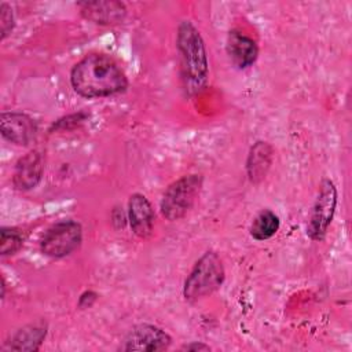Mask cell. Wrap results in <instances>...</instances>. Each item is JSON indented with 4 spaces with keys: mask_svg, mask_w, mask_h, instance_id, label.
<instances>
[{
    "mask_svg": "<svg viewBox=\"0 0 352 352\" xmlns=\"http://www.w3.org/2000/svg\"><path fill=\"white\" fill-rule=\"evenodd\" d=\"M47 336V324L43 320L30 323L19 329L10 341V348L14 351H37L40 349Z\"/></svg>",
    "mask_w": 352,
    "mask_h": 352,
    "instance_id": "13",
    "label": "cell"
},
{
    "mask_svg": "<svg viewBox=\"0 0 352 352\" xmlns=\"http://www.w3.org/2000/svg\"><path fill=\"white\" fill-rule=\"evenodd\" d=\"M96 297H98V294H96L95 292H92V290H87V292H84V293L80 296L78 305H80L81 308H89V307L95 302Z\"/></svg>",
    "mask_w": 352,
    "mask_h": 352,
    "instance_id": "18",
    "label": "cell"
},
{
    "mask_svg": "<svg viewBox=\"0 0 352 352\" xmlns=\"http://www.w3.org/2000/svg\"><path fill=\"white\" fill-rule=\"evenodd\" d=\"M82 241L81 224L74 220H63L52 224L43 235L40 242L41 252L54 258L72 254Z\"/></svg>",
    "mask_w": 352,
    "mask_h": 352,
    "instance_id": "5",
    "label": "cell"
},
{
    "mask_svg": "<svg viewBox=\"0 0 352 352\" xmlns=\"http://www.w3.org/2000/svg\"><path fill=\"white\" fill-rule=\"evenodd\" d=\"M1 135L18 146L29 144L37 135V125L32 117L19 111H4L0 116Z\"/></svg>",
    "mask_w": 352,
    "mask_h": 352,
    "instance_id": "8",
    "label": "cell"
},
{
    "mask_svg": "<svg viewBox=\"0 0 352 352\" xmlns=\"http://www.w3.org/2000/svg\"><path fill=\"white\" fill-rule=\"evenodd\" d=\"M182 351H209L210 346L204 344V342H198V341H191L188 344H184L182 348Z\"/></svg>",
    "mask_w": 352,
    "mask_h": 352,
    "instance_id": "19",
    "label": "cell"
},
{
    "mask_svg": "<svg viewBox=\"0 0 352 352\" xmlns=\"http://www.w3.org/2000/svg\"><path fill=\"white\" fill-rule=\"evenodd\" d=\"M170 342L172 338L165 330L154 324L142 323L129 330L120 349L128 352H155L168 349Z\"/></svg>",
    "mask_w": 352,
    "mask_h": 352,
    "instance_id": "7",
    "label": "cell"
},
{
    "mask_svg": "<svg viewBox=\"0 0 352 352\" xmlns=\"http://www.w3.org/2000/svg\"><path fill=\"white\" fill-rule=\"evenodd\" d=\"M0 28H1V40H4L14 28V14L11 7L7 3L0 4Z\"/></svg>",
    "mask_w": 352,
    "mask_h": 352,
    "instance_id": "17",
    "label": "cell"
},
{
    "mask_svg": "<svg viewBox=\"0 0 352 352\" xmlns=\"http://www.w3.org/2000/svg\"><path fill=\"white\" fill-rule=\"evenodd\" d=\"M337 188L333 180L323 179L316 199L312 205L309 221L307 226V235L312 241H320L327 232L329 226L333 221L337 208Z\"/></svg>",
    "mask_w": 352,
    "mask_h": 352,
    "instance_id": "6",
    "label": "cell"
},
{
    "mask_svg": "<svg viewBox=\"0 0 352 352\" xmlns=\"http://www.w3.org/2000/svg\"><path fill=\"white\" fill-rule=\"evenodd\" d=\"M23 245V236L14 227H3L0 230V253L8 256L16 253Z\"/></svg>",
    "mask_w": 352,
    "mask_h": 352,
    "instance_id": "16",
    "label": "cell"
},
{
    "mask_svg": "<svg viewBox=\"0 0 352 352\" xmlns=\"http://www.w3.org/2000/svg\"><path fill=\"white\" fill-rule=\"evenodd\" d=\"M81 15L96 25H116L120 23L125 15L126 8L124 3L116 0H94L77 4Z\"/></svg>",
    "mask_w": 352,
    "mask_h": 352,
    "instance_id": "9",
    "label": "cell"
},
{
    "mask_svg": "<svg viewBox=\"0 0 352 352\" xmlns=\"http://www.w3.org/2000/svg\"><path fill=\"white\" fill-rule=\"evenodd\" d=\"M70 84L82 98H106L124 92L128 78L121 66L106 54H89L70 72Z\"/></svg>",
    "mask_w": 352,
    "mask_h": 352,
    "instance_id": "1",
    "label": "cell"
},
{
    "mask_svg": "<svg viewBox=\"0 0 352 352\" xmlns=\"http://www.w3.org/2000/svg\"><path fill=\"white\" fill-rule=\"evenodd\" d=\"M279 226V217L272 210L264 209L253 219L250 226V235L256 241H267L278 232Z\"/></svg>",
    "mask_w": 352,
    "mask_h": 352,
    "instance_id": "15",
    "label": "cell"
},
{
    "mask_svg": "<svg viewBox=\"0 0 352 352\" xmlns=\"http://www.w3.org/2000/svg\"><path fill=\"white\" fill-rule=\"evenodd\" d=\"M44 165L43 157L37 150H32L21 157L14 168L12 183L18 190H32L34 188L43 176Z\"/></svg>",
    "mask_w": 352,
    "mask_h": 352,
    "instance_id": "10",
    "label": "cell"
},
{
    "mask_svg": "<svg viewBox=\"0 0 352 352\" xmlns=\"http://www.w3.org/2000/svg\"><path fill=\"white\" fill-rule=\"evenodd\" d=\"M201 188L202 176L197 173L186 175L175 180L168 186L162 195L160 204L162 216L169 221L182 219L192 208Z\"/></svg>",
    "mask_w": 352,
    "mask_h": 352,
    "instance_id": "4",
    "label": "cell"
},
{
    "mask_svg": "<svg viewBox=\"0 0 352 352\" xmlns=\"http://www.w3.org/2000/svg\"><path fill=\"white\" fill-rule=\"evenodd\" d=\"M154 210L148 199L140 192L132 194L128 201V221L133 234L139 238L148 236L154 228Z\"/></svg>",
    "mask_w": 352,
    "mask_h": 352,
    "instance_id": "11",
    "label": "cell"
},
{
    "mask_svg": "<svg viewBox=\"0 0 352 352\" xmlns=\"http://www.w3.org/2000/svg\"><path fill=\"white\" fill-rule=\"evenodd\" d=\"M226 278L223 263L217 253L206 252L194 264L183 285L186 301H198L217 290Z\"/></svg>",
    "mask_w": 352,
    "mask_h": 352,
    "instance_id": "3",
    "label": "cell"
},
{
    "mask_svg": "<svg viewBox=\"0 0 352 352\" xmlns=\"http://www.w3.org/2000/svg\"><path fill=\"white\" fill-rule=\"evenodd\" d=\"M272 148L267 142H256L248 155L246 170L250 182L257 183L263 180L271 166Z\"/></svg>",
    "mask_w": 352,
    "mask_h": 352,
    "instance_id": "14",
    "label": "cell"
},
{
    "mask_svg": "<svg viewBox=\"0 0 352 352\" xmlns=\"http://www.w3.org/2000/svg\"><path fill=\"white\" fill-rule=\"evenodd\" d=\"M226 50L231 62L238 69H246L252 66L258 56L257 43L239 30H231L228 33Z\"/></svg>",
    "mask_w": 352,
    "mask_h": 352,
    "instance_id": "12",
    "label": "cell"
},
{
    "mask_svg": "<svg viewBox=\"0 0 352 352\" xmlns=\"http://www.w3.org/2000/svg\"><path fill=\"white\" fill-rule=\"evenodd\" d=\"M176 47L180 58L182 85L184 92L192 96L206 84L209 62L204 38L190 21H183L177 26Z\"/></svg>",
    "mask_w": 352,
    "mask_h": 352,
    "instance_id": "2",
    "label": "cell"
}]
</instances>
